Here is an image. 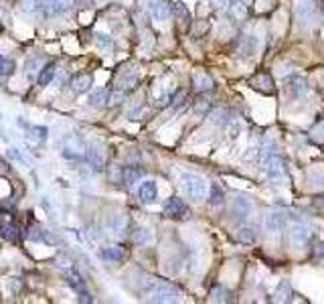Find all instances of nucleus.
<instances>
[{"instance_id":"bb28decb","label":"nucleus","mask_w":324,"mask_h":304,"mask_svg":"<svg viewBox=\"0 0 324 304\" xmlns=\"http://www.w3.org/2000/svg\"><path fill=\"white\" fill-rule=\"evenodd\" d=\"M172 8H174V14H176L180 20H189V16H191V14H189V10H187V6H184L182 2H174V4H172Z\"/></svg>"},{"instance_id":"393cba45","label":"nucleus","mask_w":324,"mask_h":304,"mask_svg":"<svg viewBox=\"0 0 324 304\" xmlns=\"http://www.w3.org/2000/svg\"><path fill=\"white\" fill-rule=\"evenodd\" d=\"M96 43H98V47H100L102 51H109L111 47H113L111 37L104 35V33H98V35H96Z\"/></svg>"},{"instance_id":"9b49d317","label":"nucleus","mask_w":324,"mask_h":304,"mask_svg":"<svg viewBox=\"0 0 324 304\" xmlns=\"http://www.w3.org/2000/svg\"><path fill=\"white\" fill-rule=\"evenodd\" d=\"M108 225L111 233L122 235V233H126V229H128V217H126L124 213H118V215H113V217L109 219Z\"/></svg>"},{"instance_id":"b1692460","label":"nucleus","mask_w":324,"mask_h":304,"mask_svg":"<svg viewBox=\"0 0 324 304\" xmlns=\"http://www.w3.org/2000/svg\"><path fill=\"white\" fill-rule=\"evenodd\" d=\"M87 160H89L94 166H102V164H104V154L98 150V148L91 146V148L87 150Z\"/></svg>"},{"instance_id":"6ab92c4d","label":"nucleus","mask_w":324,"mask_h":304,"mask_svg":"<svg viewBox=\"0 0 324 304\" xmlns=\"http://www.w3.org/2000/svg\"><path fill=\"white\" fill-rule=\"evenodd\" d=\"M256 51H258V39H256L253 35H247V37L243 39V43H241L239 53H241L243 57H251Z\"/></svg>"},{"instance_id":"5701e85b","label":"nucleus","mask_w":324,"mask_h":304,"mask_svg":"<svg viewBox=\"0 0 324 304\" xmlns=\"http://www.w3.org/2000/svg\"><path fill=\"white\" fill-rule=\"evenodd\" d=\"M108 90H98L96 94H91V98H89V103L94 105V107H100V105H104L106 101H108Z\"/></svg>"},{"instance_id":"f03ea898","label":"nucleus","mask_w":324,"mask_h":304,"mask_svg":"<svg viewBox=\"0 0 324 304\" xmlns=\"http://www.w3.org/2000/svg\"><path fill=\"white\" fill-rule=\"evenodd\" d=\"M180 189L193 201H205L211 193L209 183L201 175H195V172H182L180 175Z\"/></svg>"},{"instance_id":"dca6fc26","label":"nucleus","mask_w":324,"mask_h":304,"mask_svg":"<svg viewBox=\"0 0 324 304\" xmlns=\"http://www.w3.org/2000/svg\"><path fill=\"white\" fill-rule=\"evenodd\" d=\"M237 240H239L241 244H253V242L258 240V231H256L251 225H243V227L237 229Z\"/></svg>"},{"instance_id":"f8f14e48","label":"nucleus","mask_w":324,"mask_h":304,"mask_svg":"<svg viewBox=\"0 0 324 304\" xmlns=\"http://www.w3.org/2000/svg\"><path fill=\"white\" fill-rule=\"evenodd\" d=\"M89 85H91V75H87V73H79V75H75V77L71 79V88H73V92H77V94L87 92Z\"/></svg>"},{"instance_id":"f3484780","label":"nucleus","mask_w":324,"mask_h":304,"mask_svg":"<svg viewBox=\"0 0 324 304\" xmlns=\"http://www.w3.org/2000/svg\"><path fill=\"white\" fill-rule=\"evenodd\" d=\"M132 242H134L136 246H146V244L152 242V231L146 229V227H138V229H134V233H132Z\"/></svg>"},{"instance_id":"c756f323","label":"nucleus","mask_w":324,"mask_h":304,"mask_svg":"<svg viewBox=\"0 0 324 304\" xmlns=\"http://www.w3.org/2000/svg\"><path fill=\"white\" fill-rule=\"evenodd\" d=\"M12 231H14V227H12V225H0V233H2V237H6V240H16V235H14Z\"/></svg>"},{"instance_id":"2f4dec72","label":"nucleus","mask_w":324,"mask_h":304,"mask_svg":"<svg viewBox=\"0 0 324 304\" xmlns=\"http://www.w3.org/2000/svg\"><path fill=\"white\" fill-rule=\"evenodd\" d=\"M314 207L324 211V197H316V199H314Z\"/></svg>"},{"instance_id":"7ed1b4c3","label":"nucleus","mask_w":324,"mask_h":304,"mask_svg":"<svg viewBox=\"0 0 324 304\" xmlns=\"http://www.w3.org/2000/svg\"><path fill=\"white\" fill-rule=\"evenodd\" d=\"M264 166V172H266V177L273 181V183H280V181H284L286 179V162L280 158V156H275V154H271L268 156L264 162H262Z\"/></svg>"},{"instance_id":"39448f33","label":"nucleus","mask_w":324,"mask_h":304,"mask_svg":"<svg viewBox=\"0 0 324 304\" xmlns=\"http://www.w3.org/2000/svg\"><path fill=\"white\" fill-rule=\"evenodd\" d=\"M290 242L296 246V248H302L310 242V229L304 225V223H294L290 227Z\"/></svg>"},{"instance_id":"72a5a7b5","label":"nucleus","mask_w":324,"mask_h":304,"mask_svg":"<svg viewBox=\"0 0 324 304\" xmlns=\"http://www.w3.org/2000/svg\"><path fill=\"white\" fill-rule=\"evenodd\" d=\"M318 257H320V259L324 262V244H320V246H318Z\"/></svg>"},{"instance_id":"423d86ee","label":"nucleus","mask_w":324,"mask_h":304,"mask_svg":"<svg viewBox=\"0 0 324 304\" xmlns=\"http://www.w3.org/2000/svg\"><path fill=\"white\" fill-rule=\"evenodd\" d=\"M251 209H253V205L249 201V197H245V195H241V193H237V195L231 199V211H233L237 217H241V219L249 217Z\"/></svg>"},{"instance_id":"0eeeda50","label":"nucleus","mask_w":324,"mask_h":304,"mask_svg":"<svg viewBox=\"0 0 324 304\" xmlns=\"http://www.w3.org/2000/svg\"><path fill=\"white\" fill-rule=\"evenodd\" d=\"M146 10L148 14L156 20V23H164L166 16H168V4L164 0H146Z\"/></svg>"},{"instance_id":"20e7f679","label":"nucleus","mask_w":324,"mask_h":304,"mask_svg":"<svg viewBox=\"0 0 324 304\" xmlns=\"http://www.w3.org/2000/svg\"><path fill=\"white\" fill-rule=\"evenodd\" d=\"M162 209H164V213H166L168 217L178 219V221H182V219H189V217H191V209L180 201L178 197H170V199H166L164 205H162Z\"/></svg>"},{"instance_id":"f257e3e1","label":"nucleus","mask_w":324,"mask_h":304,"mask_svg":"<svg viewBox=\"0 0 324 304\" xmlns=\"http://www.w3.org/2000/svg\"><path fill=\"white\" fill-rule=\"evenodd\" d=\"M144 296L150 302H176L180 298V292L170 282H162V280L150 278L144 284Z\"/></svg>"},{"instance_id":"cd10ccee","label":"nucleus","mask_w":324,"mask_h":304,"mask_svg":"<svg viewBox=\"0 0 324 304\" xmlns=\"http://www.w3.org/2000/svg\"><path fill=\"white\" fill-rule=\"evenodd\" d=\"M67 284H69V286H73L77 292H81V290H83V282H81V278H79V276H75V274H69V276H67Z\"/></svg>"},{"instance_id":"6e6552de","label":"nucleus","mask_w":324,"mask_h":304,"mask_svg":"<svg viewBox=\"0 0 324 304\" xmlns=\"http://www.w3.org/2000/svg\"><path fill=\"white\" fill-rule=\"evenodd\" d=\"M264 227H266V231L270 235L280 233L282 227H284V213L282 211H271L270 215L266 217V221H264Z\"/></svg>"},{"instance_id":"4468645a","label":"nucleus","mask_w":324,"mask_h":304,"mask_svg":"<svg viewBox=\"0 0 324 304\" xmlns=\"http://www.w3.org/2000/svg\"><path fill=\"white\" fill-rule=\"evenodd\" d=\"M296 16H298L300 25L306 27V25L310 23V18H312V4H308V2L298 4V6H296Z\"/></svg>"},{"instance_id":"c85d7f7f","label":"nucleus","mask_w":324,"mask_h":304,"mask_svg":"<svg viewBox=\"0 0 324 304\" xmlns=\"http://www.w3.org/2000/svg\"><path fill=\"white\" fill-rule=\"evenodd\" d=\"M223 203V191L215 187V189H211V205H221Z\"/></svg>"},{"instance_id":"473e14b6","label":"nucleus","mask_w":324,"mask_h":304,"mask_svg":"<svg viewBox=\"0 0 324 304\" xmlns=\"http://www.w3.org/2000/svg\"><path fill=\"white\" fill-rule=\"evenodd\" d=\"M211 2H213L215 8H223L225 4H229V0H211Z\"/></svg>"},{"instance_id":"2eb2a0df","label":"nucleus","mask_w":324,"mask_h":304,"mask_svg":"<svg viewBox=\"0 0 324 304\" xmlns=\"http://www.w3.org/2000/svg\"><path fill=\"white\" fill-rule=\"evenodd\" d=\"M193 83H195V90L197 92H207L213 88V79L207 75V73H195L193 75Z\"/></svg>"},{"instance_id":"ddd939ff","label":"nucleus","mask_w":324,"mask_h":304,"mask_svg":"<svg viewBox=\"0 0 324 304\" xmlns=\"http://www.w3.org/2000/svg\"><path fill=\"white\" fill-rule=\"evenodd\" d=\"M75 0H47V12L49 14H61L73 6Z\"/></svg>"},{"instance_id":"4be33fe9","label":"nucleus","mask_w":324,"mask_h":304,"mask_svg":"<svg viewBox=\"0 0 324 304\" xmlns=\"http://www.w3.org/2000/svg\"><path fill=\"white\" fill-rule=\"evenodd\" d=\"M140 177H142V170H140V168H134V166L124 168V183L132 185V183H136Z\"/></svg>"},{"instance_id":"7c9ffc66","label":"nucleus","mask_w":324,"mask_h":304,"mask_svg":"<svg viewBox=\"0 0 324 304\" xmlns=\"http://www.w3.org/2000/svg\"><path fill=\"white\" fill-rule=\"evenodd\" d=\"M25 4H27V8L37 10V8H41V6H43V0H25Z\"/></svg>"},{"instance_id":"a878e982","label":"nucleus","mask_w":324,"mask_h":304,"mask_svg":"<svg viewBox=\"0 0 324 304\" xmlns=\"http://www.w3.org/2000/svg\"><path fill=\"white\" fill-rule=\"evenodd\" d=\"M14 71V61L8 57H0V75H10Z\"/></svg>"},{"instance_id":"aec40b11","label":"nucleus","mask_w":324,"mask_h":304,"mask_svg":"<svg viewBox=\"0 0 324 304\" xmlns=\"http://www.w3.org/2000/svg\"><path fill=\"white\" fill-rule=\"evenodd\" d=\"M55 71H57L55 63H49V65L43 67V71H41V75H39V85H41V88H45V85H49V83L53 81Z\"/></svg>"},{"instance_id":"a211bd4d","label":"nucleus","mask_w":324,"mask_h":304,"mask_svg":"<svg viewBox=\"0 0 324 304\" xmlns=\"http://www.w3.org/2000/svg\"><path fill=\"white\" fill-rule=\"evenodd\" d=\"M100 255L106 259V262H120V259H124V250L120 248V246H108V248H104Z\"/></svg>"},{"instance_id":"412c9836","label":"nucleus","mask_w":324,"mask_h":304,"mask_svg":"<svg viewBox=\"0 0 324 304\" xmlns=\"http://www.w3.org/2000/svg\"><path fill=\"white\" fill-rule=\"evenodd\" d=\"M275 296H277V300H280V302L290 300V296H292V286H290V282H288V280H282V282L277 284Z\"/></svg>"},{"instance_id":"9d476101","label":"nucleus","mask_w":324,"mask_h":304,"mask_svg":"<svg viewBox=\"0 0 324 304\" xmlns=\"http://www.w3.org/2000/svg\"><path fill=\"white\" fill-rule=\"evenodd\" d=\"M290 94L292 96H296V98H300L302 94H306V90H308V81H306V77H302V75H292L290 77Z\"/></svg>"},{"instance_id":"1a4fd4ad","label":"nucleus","mask_w":324,"mask_h":304,"mask_svg":"<svg viewBox=\"0 0 324 304\" xmlns=\"http://www.w3.org/2000/svg\"><path fill=\"white\" fill-rule=\"evenodd\" d=\"M140 199H142V203H154L158 199V187H156L154 181L142 183V187H140Z\"/></svg>"}]
</instances>
